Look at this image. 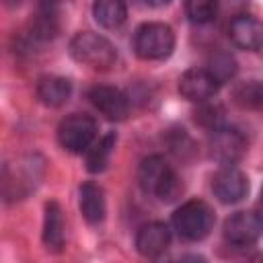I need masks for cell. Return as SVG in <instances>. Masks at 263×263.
I'll list each match as a JSON object with an SVG mask.
<instances>
[{
    "mask_svg": "<svg viewBox=\"0 0 263 263\" xmlns=\"http://www.w3.org/2000/svg\"><path fill=\"white\" fill-rule=\"evenodd\" d=\"M138 183L146 195H154L160 201H173L181 193V181L177 173L158 154H150L140 162Z\"/></svg>",
    "mask_w": 263,
    "mask_h": 263,
    "instance_id": "6da1fadb",
    "label": "cell"
},
{
    "mask_svg": "<svg viewBox=\"0 0 263 263\" xmlns=\"http://www.w3.org/2000/svg\"><path fill=\"white\" fill-rule=\"evenodd\" d=\"M70 55L84 66H90L95 70H107L115 64L117 60V49L115 45L92 31H80L70 39Z\"/></svg>",
    "mask_w": 263,
    "mask_h": 263,
    "instance_id": "7a4b0ae2",
    "label": "cell"
},
{
    "mask_svg": "<svg viewBox=\"0 0 263 263\" xmlns=\"http://www.w3.org/2000/svg\"><path fill=\"white\" fill-rule=\"evenodd\" d=\"M214 210L203 199H189L181 203L173 214V228L185 240H201L214 228Z\"/></svg>",
    "mask_w": 263,
    "mask_h": 263,
    "instance_id": "3957f363",
    "label": "cell"
},
{
    "mask_svg": "<svg viewBox=\"0 0 263 263\" xmlns=\"http://www.w3.org/2000/svg\"><path fill=\"white\" fill-rule=\"evenodd\" d=\"M175 49V33L164 23H144L134 33V51L140 60H164Z\"/></svg>",
    "mask_w": 263,
    "mask_h": 263,
    "instance_id": "277c9868",
    "label": "cell"
},
{
    "mask_svg": "<svg viewBox=\"0 0 263 263\" xmlns=\"http://www.w3.org/2000/svg\"><path fill=\"white\" fill-rule=\"evenodd\" d=\"M97 138V121L86 113L66 115L58 125V142L66 152H88Z\"/></svg>",
    "mask_w": 263,
    "mask_h": 263,
    "instance_id": "5b68a950",
    "label": "cell"
},
{
    "mask_svg": "<svg viewBox=\"0 0 263 263\" xmlns=\"http://www.w3.org/2000/svg\"><path fill=\"white\" fill-rule=\"evenodd\" d=\"M247 148L245 136L230 125H222L210 136V154L222 166H234V162L242 156Z\"/></svg>",
    "mask_w": 263,
    "mask_h": 263,
    "instance_id": "8992f818",
    "label": "cell"
},
{
    "mask_svg": "<svg viewBox=\"0 0 263 263\" xmlns=\"http://www.w3.org/2000/svg\"><path fill=\"white\" fill-rule=\"evenodd\" d=\"M263 234V218L253 212H236L224 222V238L234 247H251Z\"/></svg>",
    "mask_w": 263,
    "mask_h": 263,
    "instance_id": "52a82bcc",
    "label": "cell"
},
{
    "mask_svg": "<svg viewBox=\"0 0 263 263\" xmlns=\"http://www.w3.org/2000/svg\"><path fill=\"white\" fill-rule=\"evenodd\" d=\"M86 97H88L90 105L109 121H121V119H125V115L129 111L127 97L115 86L97 84L88 90Z\"/></svg>",
    "mask_w": 263,
    "mask_h": 263,
    "instance_id": "ba28073f",
    "label": "cell"
},
{
    "mask_svg": "<svg viewBox=\"0 0 263 263\" xmlns=\"http://www.w3.org/2000/svg\"><path fill=\"white\" fill-rule=\"evenodd\" d=\"M212 191L222 203H238L249 193V179L236 166H222L212 179Z\"/></svg>",
    "mask_w": 263,
    "mask_h": 263,
    "instance_id": "9c48e42d",
    "label": "cell"
},
{
    "mask_svg": "<svg viewBox=\"0 0 263 263\" xmlns=\"http://www.w3.org/2000/svg\"><path fill=\"white\" fill-rule=\"evenodd\" d=\"M220 88V82L205 68H189L179 78V92L187 101L205 103Z\"/></svg>",
    "mask_w": 263,
    "mask_h": 263,
    "instance_id": "30bf717a",
    "label": "cell"
},
{
    "mask_svg": "<svg viewBox=\"0 0 263 263\" xmlns=\"http://www.w3.org/2000/svg\"><path fill=\"white\" fill-rule=\"evenodd\" d=\"M232 43L240 49H259L263 45V23L253 14H236L228 25Z\"/></svg>",
    "mask_w": 263,
    "mask_h": 263,
    "instance_id": "8fae6325",
    "label": "cell"
},
{
    "mask_svg": "<svg viewBox=\"0 0 263 263\" xmlns=\"http://www.w3.org/2000/svg\"><path fill=\"white\" fill-rule=\"evenodd\" d=\"M171 242V230L164 222H148L136 234V249L144 257H158Z\"/></svg>",
    "mask_w": 263,
    "mask_h": 263,
    "instance_id": "7c38bea8",
    "label": "cell"
},
{
    "mask_svg": "<svg viewBox=\"0 0 263 263\" xmlns=\"http://www.w3.org/2000/svg\"><path fill=\"white\" fill-rule=\"evenodd\" d=\"M66 242V224H64V212L58 201L45 203V216H43V245L51 253H60Z\"/></svg>",
    "mask_w": 263,
    "mask_h": 263,
    "instance_id": "4fadbf2b",
    "label": "cell"
},
{
    "mask_svg": "<svg viewBox=\"0 0 263 263\" xmlns=\"http://www.w3.org/2000/svg\"><path fill=\"white\" fill-rule=\"evenodd\" d=\"M37 99L47 107H60L64 105L72 95V82L58 74H45L35 84Z\"/></svg>",
    "mask_w": 263,
    "mask_h": 263,
    "instance_id": "5bb4252c",
    "label": "cell"
},
{
    "mask_svg": "<svg viewBox=\"0 0 263 263\" xmlns=\"http://www.w3.org/2000/svg\"><path fill=\"white\" fill-rule=\"evenodd\" d=\"M78 208L88 224H101L105 218V191L86 181L78 187Z\"/></svg>",
    "mask_w": 263,
    "mask_h": 263,
    "instance_id": "9a60e30c",
    "label": "cell"
},
{
    "mask_svg": "<svg viewBox=\"0 0 263 263\" xmlns=\"http://www.w3.org/2000/svg\"><path fill=\"white\" fill-rule=\"evenodd\" d=\"M58 29H60V25H58V14H55L53 6L43 4L39 8V12L31 18L27 35L35 43H45V41H51L58 35Z\"/></svg>",
    "mask_w": 263,
    "mask_h": 263,
    "instance_id": "2e32d148",
    "label": "cell"
},
{
    "mask_svg": "<svg viewBox=\"0 0 263 263\" xmlns=\"http://www.w3.org/2000/svg\"><path fill=\"white\" fill-rule=\"evenodd\" d=\"M95 21L105 29H117L127 18V6L119 0H99L92 4Z\"/></svg>",
    "mask_w": 263,
    "mask_h": 263,
    "instance_id": "e0dca14e",
    "label": "cell"
},
{
    "mask_svg": "<svg viewBox=\"0 0 263 263\" xmlns=\"http://www.w3.org/2000/svg\"><path fill=\"white\" fill-rule=\"evenodd\" d=\"M117 142V134L115 132H107L99 142H95L90 146V150L86 152V168L90 173H103L111 160L113 148Z\"/></svg>",
    "mask_w": 263,
    "mask_h": 263,
    "instance_id": "ac0fdd59",
    "label": "cell"
},
{
    "mask_svg": "<svg viewBox=\"0 0 263 263\" xmlns=\"http://www.w3.org/2000/svg\"><path fill=\"white\" fill-rule=\"evenodd\" d=\"M234 101L245 109L263 111V80H247L234 86Z\"/></svg>",
    "mask_w": 263,
    "mask_h": 263,
    "instance_id": "d6986e66",
    "label": "cell"
},
{
    "mask_svg": "<svg viewBox=\"0 0 263 263\" xmlns=\"http://www.w3.org/2000/svg\"><path fill=\"white\" fill-rule=\"evenodd\" d=\"M220 84L230 80L236 74V60L228 53V51H216L210 55L208 60V68H205Z\"/></svg>",
    "mask_w": 263,
    "mask_h": 263,
    "instance_id": "ffe728a7",
    "label": "cell"
},
{
    "mask_svg": "<svg viewBox=\"0 0 263 263\" xmlns=\"http://www.w3.org/2000/svg\"><path fill=\"white\" fill-rule=\"evenodd\" d=\"M185 14L191 23L205 25V23L216 18L218 4L212 2V0H189V2H185Z\"/></svg>",
    "mask_w": 263,
    "mask_h": 263,
    "instance_id": "44dd1931",
    "label": "cell"
},
{
    "mask_svg": "<svg viewBox=\"0 0 263 263\" xmlns=\"http://www.w3.org/2000/svg\"><path fill=\"white\" fill-rule=\"evenodd\" d=\"M195 121L203 127H210L212 132L222 127L224 125V119H222V109L218 105H201L197 111H195Z\"/></svg>",
    "mask_w": 263,
    "mask_h": 263,
    "instance_id": "7402d4cb",
    "label": "cell"
},
{
    "mask_svg": "<svg viewBox=\"0 0 263 263\" xmlns=\"http://www.w3.org/2000/svg\"><path fill=\"white\" fill-rule=\"evenodd\" d=\"M177 263H208L203 257H199V255H185V257H181Z\"/></svg>",
    "mask_w": 263,
    "mask_h": 263,
    "instance_id": "603a6c76",
    "label": "cell"
},
{
    "mask_svg": "<svg viewBox=\"0 0 263 263\" xmlns=\"http://www.w3.org/2000/svg\"><path fill=\"white\" fill-rule=\"evenodd\" d=\"M261 203H263V189H261Z\"/></svg>",
    "mask_w": 263,
    "mask_h": 263,
    "instance_id": "cb8c5ba5",
    "label": "cell"
}]
</instances>
